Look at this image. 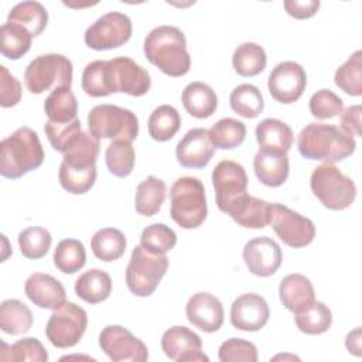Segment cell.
<instances>
[{"instance_id": "836d02e7", "label": "cell", "mask_w": 362, "mask_h": 362, "mask_svg": "<svg viewBox=\"0 0 362 362\" xmlns=\"http://www.w3.org/2000/svg\"><path fill=\"white\" fill-rule=\"evenodd\" d=\"M267 57L262 45L256 42H243L238 45L232 55V66L240 76L249 78L259 75L266 68Z\"/></svg>"}, {"instance_id": "e575fe53", "label": "cell", "mask_w": 362, "mask_h": 362, "mask_svg": "<svg viewBox=\"0 0 362 362\" xmlns=\"http://www.w3.org/2000/svg\"><path fill=\"white\" fill-rule=\"evenodd\" d=\"M181 127V117L178 110L171 105H161L156 107L147 122L148 134L156 141L171 140Z\"/></svg>"}, {"instance_id": "b9f144b4", "label": "cell", "mask_w": 362, "mask_h": 362, "mask_svg": "<svg viewBox=\"0 0 362 362\" xmlns=\"http://www.w3.org/2000/svg\"><path fill=\"white\" fill-rule=\"evenodd\" d=\"M86 263L85 246L78 239H62L54 252L55 267L65 273L72 274L79 272Z\"/></svg>"}, {"instance_id": "60d3db41", "label": "cell", "mask_w": 362, "mask_h": 362, "mask_svg": "<svg viewBox=\"0 0 362 362\" xmlns=\"http://www.w3.org/2000/svg\"><path fill=\"white\" fill-rule=\"evenodd\" d=\"M297 328L308 335H320L329 329L332 324L331 310L322 301H314L308 308L296 313Z\"/></svg>"}, {"instance_id": "9c48e42d", "label": "cell", "mask_w": 362, "mask_h": 362, "mask_svg": "<svg viewBox=\"0 0 362 362\" xmlns=\"http://www.w3.org/2000/svg\"><path fill=\"white\" fill-rule=\"evenodd\" d=\"M74 66L62 54H42L25 68L24 82L31 93L40 95L57 88H71Z\"/></svg>"}, {"instance_id": "8fae6325", "label": "cell", "mask_w": 362, "mask_h": 362, "mask_svg": "<svg viewBox=\"0 0 362 362\" xmlns=\"http://www.w3.org/2000/svg\"><path fill=\"white\" fill-rule=\"evenodd\" d=\"M86 327V311L72 301H65L52 310L45 325V337L57 348H72L81 341Z\"/></svg>"}, {"instance_id": "4dcf8cb0", "label": "cell", "mask_w": 362, "mask_h": 362, "mask_svg": "<svg viewBox=\"0 0 362 362\" xmlns=\"http://www.w3.org/2000/svg\"><path fill=\"white\" fill-rule=\"evenodd\" d=\"M7 21L24 27L33 37H37L48 24V11L38 1H21L8 11Z\"/></svg>"}, {"instance_id": "ee69618b", "label": "cell", "mask_w": 362, "mask_h": 362, "mask_svg": "<svg viewBox=\"0 0 362 362\" xmlns=\"http://www.w3.org/2000/svg\"><path fill=\"white\" fill-rule=\"evenodd\" d=\"M52 243L51 233L41 226H30L18 233V246L24 257L37 260L44 257Z\"/></svg>"}, {"instance_id": "d590c367", "label": "cell", "mask_w": 362, "mask_h": 362, "mask_svg": "<svg viewBox=\"0 0 362 362\" xmlns=\"http://www.w3.org/2000/svg\"><path fill=\"white\" fill-rule=\"evenodd\" d=\"M33 35L16 23H4L0 27V51L8 59H20L31 48Z\"/></svg>"}, {"instance_id": "f907efd6", "label": "cell", "mask_w": 362, "mask_h": 362, "mask_svg": "<svg viewBox=\"0 0 362 362\" xmlns=\"http://www.w3.org/2000/svg\"><path fill=\"white\" fill-rule=\"evenodd\" d=\"M361 105H354L342 110L341 116V130L351 137H361Z\"/></svg>"}, {"instance_id": "8d00e7d4", "label": "cell", "mask_w": 362, "mask_h": 362, "mask_svg": "<svg viewBox=\"0 0 362 362\" xmlns=\"http://www.w3.org/2000/svg\"><path fill=\"white\" fill-rule=\"evenodd\" d=\"M229 105L239 116L255 119L263 112L264 100L257 86L252 83H240L230 92Z\"/></svg>"}, {"instance_id": "f546056e", "label": "cell", "mask_w": 362, "mask_h": 362, "mask_svg": "<svg viewBox=\"0 0 362 362\" xmlns=\"http://www.w3.org/2000/svg\"><path fill=\"white\" fill-rule=\"evenodd\" d=\"M33 325L31 310L17 298H7L0 304V328L10 335H21Z\"/></svg>"}, {"instance_id": "681fc988", "label": "cell", "mask_w": 362, "mask_h": 362, "mask_svg": "<svg viewBox=\"0 0 362 362\" xmlns=\"http://www.w3.org/2000/svg\"><path fill=\"white\" fill-rule=\"evenodd\" d=\"M21 99V83L8 72L4 65H0V106L13 107Z\"/></svg>"}, {"instance_id": "603a6c76", "label": "cell", "mask_w": 362, "mask_h": 362, "mask_svg": "<svg viewBox=\"0 0 362 362\" xmlns=\"http://www.w3.org/2000/svg\"><path fill=\"white\" fill-rule=\"evenodd\" d=\"M279 297L281 304L296 314L308 308L315 301V291L308 277L300 273H291L281 279Z\"/></svg>"}, {"instance_id": "e0dca14e", "label": "cell", "mask_w": 362, "mask_h": 362, "mask_svg": "<svg viewBox=\"0 0 362 362\" xmlns=\"http://www.w3.org/2000/svg\"><path fill=\"white\" fill-rule=\"evenodd\" d=\"M161 349L167 358L175 362H202L209 359L202 352L201 337L184 325H174L163 334Z\"/></svg>"}, {"instance_id": "9a60e30c", "label": "cell", "mask_w": 362, "mask_h": 362, "mask_svg": "<svg viewBox=\"0 0 362 362\" xmlns=\"http://www.w3.org/2000/svg\"><path fill=\"white\" fill-rule=\"evenodd\" d=\"M99 346L113 362L148 359L146 344L122 325H106L99 334Z\"/></svg>"}, {"instance_id": "277c9868", "label": "cell", "mask_w": 362, "mask_h": 362, "mask_svg": "<svg viewBox=\"0 0 362 362\" xmlns=\"http://www.w3.org/2000/svg\"><path fill=\"white\" fill-rule=\"evenodd\" d=\"M297 147L304 158L334 164L352 156L356 141L334 124L310 123L301 129Z\"/></svg>"}, {"instance_id": "ab89813d", "label": "cell", "mask_w": 362, "mask_h": 362, "mask_svg": "<svg viewBox=\"0 0 362 362\" xmlns=\"http://www.w3.org/2000/svg\"><path fill=\"white\" fill-rule=\"evenodd\" d=\"M0 359L1 361H11V362H47L48 352L44 345L34 337L18 339L17 342L8 345L1 341L0 349Z\"/></svg>"}, {"instance_id": "6da1fadb", "label": "cell", "mask_w": 362, "mask_h": 362, "mask_svg": "<svg viewBox=\"0 0 362 362\" xmlns=\"http://www.w3.org/2000/svg\"><path fill=\"white\" fill-rule=\"evenodd\" d=\"M150 74L129 57L89 62L82 72V89L92 98L112 93L143 96L150 90Z\"/></svg>"}, {"instance_id": "ac0fdd59", "label": "cell", "mask_w": 362, "mask_h": 362, "mask_svg": "<svg viewBox=\"0 0 362 362\" xmlns=\"http://www.w3.org/2000/svg\"><path fill=\"white\" fill-rule=\"evenodd\" d=\"M242 256L249 272L259 277H269L274 274L283 260L280 245L267 236L250 239L245 245Z\"/></svg>"}, {"instance_id": "4fadbf2b", "label": "cell", "mask_w": 362, "mask_h": 362, "mask_svg": "<svg viewBox=\"0 0 362 362\" xmlns=\"http://www.w3.org/2000/svg\"><path fill=\"white\" fill-rule=\"evenodd\" d=\"M274 233L290 247L308 246L315 238L313 221L283 204H272L270 222Z\"/></svg>"}, {"instance_id": "f5cc1de1", "label": "cell", "mask_w": 362, "mask_h": 362, "mask_svg": "<svg viewBox=\"0 0 362 362\" xmlns=\"http://www.w3.org/2000/svg\"><path fill=\"white\" fill-rule=\"evenodd\" d=\"M345 345L351 354L361 356V328L359 327L346 335Z\"/></svg>"}, {"instance_id": "d6986e66", "label": "cell", "mask_w": 362, "mask_h": 362, "mask_svg": "<svg viewBox=\"0 0 362 362\" xmlns=\"http://www.w3.org/2000/svg\"><path fill=\"white\" fill-rule=\"evenodd\" d=\"M270 317L266 300L256 293H245L230 305V324L240 331L255 332L262 329Z\"/></svg>"}, {"instance_id": "44dd1931", "label": "cell", "mask_w": 362, "mask_h": 362, "mask_svg": "<svg viewBox=\"0 0 362 362\" xmlns=\"http://www.w3.org/2000/svg\"><path fill=\"white\" fill-rule=\"evenodd\" d=\"M187 320L204 332H215L223 324V307L218 297L206 291L192 294L185 305Z\"/></svg>"}, {"instance_id": "74e56055", "label": "cell", "mask_w": 362, "mask_h": 362, "mask_svg": "<svg viewBox=\"0 0 362 362\" xmlns=\"http://www.w3.org/2000/svg\"><path fill=\"white\" fill-rule=\"evenodd\" d=\"M208 134L215 148L230 150L245 141L246 126L238 119L223 117L211 126Z\"/></svg>"}, {"instance_id": "f1b7e54d", "label": "cell", "mask_w": 362, "mask_h": 362, "mask_svg": "<svg viewBox=\"0 0 362 362\" xmlns=\"http://www.w3.org/2000/svg\"><path fill=\"white\" fill-rule=\"evenodd\" d=\"M165 182L161 178L148 175L136 188L134 208L143 216L156 215L165 199Z\"/></svg>"}, {"instance_id": "5bb4252c", "label": "cell", "mask_w": 362, "mask_h": 362, "mask_svg": "<svg viewBox=\"0 0 362 362\" xmlns=\"http://www.w3.org/2000/svg\"><path fill=\"white\" fill-rule=\"evenodd\" d=\"M212 185L218 208L228 214L247 194V175L243 165L233 160L219 161L212 171Z\"/></svg>"}, {"instance_id": "bcb514c9", "label": "cell", "mask_w": 362, "mask_h": 362, "mask_svg": "<svg viewBox=\"0 0 362 362\" xmlns=\"http://www.w3.org/2000/svg\"><path fill=\"white\" fill-rule=\"evenodd\" d=\"M44 132L52 148L64 154L68 150L69 144L75 140V137L82 132V127L79 119L68 123H55L47 120V123L44 124Z\"/></svg>"}, {"instance_id": "7402d4cb", "label": "cell", "mask_w": 362, "mask_h": 362, "mask_svg": "<svg viewBox=\"0 0 362 362\" xmlns=\"http://www.w3.org/2000/svg\"><path fill=\"white\" fill-rule=\"evenodd\" d=\"M24 291L34 305L45 310H57L66 301L62 283L47 273H33L25 280Z\"/></svg>"}, {"instance_id": "5b68a950", "label": "cell", "mask_w": 362, "mask_h": 362, "mask_svg": "<svg viewBox=\"0 0 362 362\" xmlns=\"http://www.w3.org/2000/svg\"><path fill=\"white\" fill-rule=\"evenodd\" d=\"M44 161V150L38 134L30 127H20L0 143V174L17 180L38 168Z\"/></svg>"}, {"instance_id": "f35d334b", "label": "cell", "mask_w": 362, "mask_h": 362, "mask_svg": "<svg viewBox=\"0 0 362 362\" xmlns=\"http://www.w3.org/2000/svg\"><path fill=\"white\" fill-rule=\"evenodd\" d=\"M134 147L129 140H112L105 153L106 167L110 174L124 178L132 174L134 168Z\"/></svg>"}, {"instance_id": "f6af8a7d", "label": "cell", "mask_w": 362, "mask_h": 362, "mask_svg": "<svg viewBox=\"0 0 362 362\" xmlns=\"http://www.w3.org/2000/svg\"><path fill=\"white\" fill-rule=\"evenodd\" d=\"M177 243L175 232L165 223H151L146 226L140 236V245L158 255H165Z\"/></svg>"}, {"instance_id": "cb8c5ba5", "label": "cell", "mask_w": 362, "mask_h": 362, "mask_svg": "<svg viewBox=\"0 0 362 362\" xmlns=\"http://www.w3.org/2000/svg\"><path fill=\"white\" fill-rule=\"evenodd\" d=\"M256 140L260 150L287 154L293 144V130L279 119L267 117L256 126Z\"/></svg>"}, {"instance_id": "7dc6e473", "label": "cell", "mask_w": 362, "mask_h": 362, "mask_svg": "<svg viewBox=\"0 0 362 362\" xmlns=\"http://www.w3.org/2000/svg\"><path fill=\"white\" fill-rule=\"evenodd\" d=\"M308 107L314 117L325 120L342 113L344 100L329 89H320L310 98Z\"/></svg>"}, {"instance_id": "ffe728a7", "label": "cell", "mask_w": 362, "mask_h": 362, "mask_svg": "<svg viewBox=\"0 0 362 362\" xmlns=\"http://www.w3.org/2000/svg\"><path fill=\"white\" fill-rule=\"evenodd\" d=\"M215 154L208 130L194 127L188 130L175 147V157L184 168H204Z\"/></svg>"}, {"instance_id": "7a4b0ae2", "label": "cell", "mask_w": 362, "mask_h": 362, "mask_svg": "<svg viewBox=\"0 0 362 362\" xmlns=\"http://www.w3.org/2000/svg\"><path fill=\"white\" fill-rule=\"evenodd\" d=\"M99 147V140L83 130L69 144L58 171L59 184L65 191L81 195L93 187Z\"/></svg>"}, {"instance_id": "83f0119b", "label": "cell", "mask_w": 362, "mask_h": 362, "mask_svg": "<svg viewBox=\"0 0 362 362\" xmlns=\"http://www.w3.org/2000/svg\"><path fill=\"white\" fill-rule=\"evenodd\" d=\"M75 293L85 303H102L112 293V279L105 270L89 269L76 279Z\"/></svg>"}, {"instance_id": "ba28073f", "label": "cell", "mask_w": 362, "mask_h": 362, "mask_svg": "<svg viewBox=\"0 0 362 362\" xmlns=\"http://www.w3.org/2000/svg\"><path fill=\"white\" fill-rule=\"evenodd\" d=\"M167 269L168 259L165 255L153 253L141 245L136 246L126 267V284L129 291L137 297L151 296L165 276Z\"/></svg>"}, {"instance_id": "1f68e13d", "label": "cell", "mask_w": 362, "mask_h": 362, "mask_svg": "<svg viewBox=\"0 0 362 362\" xmlns=\"http://www.w3.org/2000/svg\"><path fill=\"white\" fill-rule=\"evenodd\" d=\"M44 112L49 122L68 123L78 119V100L71 88L51 90L44 102Z\"/></svg>"}, {"instance_id": "2e32d148", "label": "cell", "mask_w": 362, "mask_h": 362, "mask_svg": "<svg viewBox=\"0 0 362 362\" xmlns=\"http://www.w3.org/2000/svg\"><path fill=\"white\" fill-rule=\"evenodd\" d=\"M305 86V71L294 61H283L277 64L267 78V88L272 98L284 105L297 102L304 93Z\"/></svg>"}, {"instance_id": "484cf974", "label": "cell", "mask_w": 362, "mask_h": 362, "mask_svg": "<svg viewBox=\"0 0 362 362\" xmlns=\"http://www.w3.org/2000/svg\"><path fill=\"white\" fill-rule=\"evenodd\" d=\"M253 170L262 184L272 188L280 187L288 177V157L287 154H277L259 148L253 158Z\"/></svg>"}, {"instance_id": "7c38bea8", "label": "cell", "mask_w": 362, "mask_h": 362, "mask_svg": "<svg viewBox=\"0 0 362 362\" xmlns=\"http://www.w3.org/2000/svg\"><path fill=\"white\" fill-rule=\"evenodd\" d=\"M132 20L124 13L110 11L99 17L83 34L86 47L95 51L113 49L124 45L132 37Z\"/></svg>"}, {"instance_id": "4316f807", "label": "cell", "mask_w": 362, "mask_h": 362, "mask_svg": "<svg viewBox=\"0 0 362 362\" xmlns=\"http://www.w3.org/2000/svg\"><path fill=\"white\" fill-rule=\"evenodd\" d=\"M184 109L197 119H206L212 116L218 107V98L215 90L199 81L188 83L181 95Z\"/></svg>"}, {"instance_id": "7bdbcfd3", "label": "cell", "mask_w": 362, "mask_h": 362, "mask_svg": "<svg viewBox=\"0 0 362 362\" xmlns=\"http://www.w3.org/2000/svg\"><path fill=\"white\" fill-rule=\"evenodd\" d=\"M335 85L351 96L362 95V51L356 49L334 75Z\"/></svg>"}, {"instance_id": "d6a6232c", "label": "cell", "mask_w": 362, "mask_h": 362, "mask_svg": "<svg viewBox=\"0 0 362 362\" xmlns=\"http://www.w3.org/2000/svg\"><path fill=\"white\" fill-rule=\"evenodd\" d=\"M126 238L116 228H102L95 232L90 239V247L96 259L102 262H113L123 256L126 250Z\"/></svg>"}, {"instance_id": "52a82bcc", "label": "cell", "mask_w": 362, "mask_h": 362, "mask_svg": "<svg viewBox=\"0 0 362 362\" xmlns=\"http://www.w3.org/2000/svg\"><path fill=\"white\" fill-rule=\"evenodd\" d=\"M310 187L318 201L328 209L342 211L356 198V185L334 164H320L310 177Z\"/></svg>"}, {"instance_id": "c3c4849f", "label": "cell", "mask_w": 362, "mask_h": 362, "mask_svg": "<svg viewBox=\"0 0 362 362\" xmlns=\"http://www.w3.org/2000/svg\"><path fill=\"white\" fill-rule=\"evenodd\" d=\"M218 358L221 362H256L257 348L243 338H229L221 344Z\"/></svg>"}, {"instance_id": "8992f818", "label": "cell", "mask_w": 362, "mask_h": 362, "mask_svg": "<svg viewBox=\"0 0 362 362\" xmlns=\"http://www.w3.org/2000/svg\"><path fill=\"white\" fill-rule=\"evenodd\" d=\"M204 184L197 177H180L170 189V215L182 229H195L206 219Z\"/></svg>"}, {"instance_id": "816d5d0a", "label": "cell", "mask_w": 362, "mask_h": 362, "mask_svg": "<svg viewBox=\"0 0 362 362\" xmlns=\"http://www.w3.org/2000/svg\"><path fill=\"white\" fill-rule=\"evenodd\" d=\"M286 11L288 16L297 18V20H305L317 14L320 8L318 0H286L283 3Z\"/></svg>"}, {"instance_id": "3957f363", "label": "cell", "mask_w": 362, "mask_h": 362, "mask_svg": "<svg viewBox=\"0 0 362 362\" xmlns=\"http://www.w3.org/2000/svg\"><path fill=\"white\" fill-rule=\"evenodd\" d=\"M143 51L148 62L168 76H184L191 68L185 35L177 27L158 25L153 28L144 38Z\"/></svg>"}, {"instance_id": "d4e9b609", "label": "cell", "mask_w": 362, "mask_h": 362, "mask_svg": "<svg viewBox=\"0 0 362 362\" xmlns=\"http://www.w3.org/2000/svg\"><path fill=\"white\" fill-rule=\"evenodd\" d=\"M270 202L246 194L229 209L228 215L243 228L262 229L270 222Z\"/></svg>"}, {"instance_id": "30bf717a", "label": "cell", "mask_w": 362, "mask_h": 362, "mask_svg": "<svg viewBox=\"0 0 362 362\" xmlns=\"http://www.w3.org/2000/svg\"><path fill=\"white\" fill-rule=\"evenodd\" d=\"M89 133L100 139L133 141L139 134V120L136 115L116 105H96L88 113Z\"/></svg>"}]
</instances>
